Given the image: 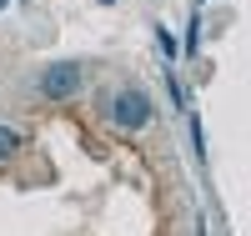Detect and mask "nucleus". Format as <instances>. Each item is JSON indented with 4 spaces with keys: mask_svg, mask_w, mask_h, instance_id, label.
<instances>
[{
    "mask_svg": "<svg viewBox=\"0 0 251 236\" xmlns=\"http://www.w3.org/2000/svg\"><path fill=\"white\" fill-rule=\"evenodd\" d=\"M121 131H146V126L156 121V105H151V96L141 91V85H121V91L111 96V111H106Z\"/></svg>",
    "mask_w": 251,
    "mask_h": 236,
    "instance_id": "f257e3e1",
    "label": "nucleus"
},
{
    "mask_svg": "<svg viewBox=\"0 0 251 236\" xmlns=\"http://www.w3.org/2000/svg\"><path fill=\"white\" fill-rule=\"evenodd\" d=\"M80 80H86V66H80V60H50V66L40 71V96L46 101H71L80 91Z\"/></svg>",
    "mask_w": 251,
    "mask_h": 236,
    "instance_id": "f03ea898",
    "label": "nucleus"
},
{
    "mask_svg": "<svg viewBox=\"0 0 251 236\" xmlns=\"http://www.w3.org/2000/svg\"><path fill=\"white\" fill-rule=\"evenodd\" d=\"M20 146H25V136H20L15 126H0V166L15 161V156H20Z\"/></svg>",
    "mask_w": 251,
    "mask_h": 236,
    "instance_id": "7ed1b4c3",
    "label": "nucleus"
},
{
    "mask_svg": "<svg viewBox=\"0 0 251 236\" xmlns=\"http://www.w3.org/2000/svg\"><path fill=\"white\" fill-rule=\"evenodd\" d=\"M156 46H161V55H166V60H176V51H181V46H176V35L166 30V26H156Z\"/></svg>",
    "mask_w": 251,
    "mask_h": 236,
    "instance_id": "20e7f679",
    "label": "nucleus"
},
{
    "mask_svg": "<svg viewBox=\"0 0 251 236\" xmlns=\"http://www.w3.org/2000/svg\"><path fill=\"white\" fill-rule=\"evenodd\" d=\"M5 5H10V0H0V10H5Z\"/></svg>",
    "mask_w": 251,
    "mask_h": 236,
    "instance_id": "39448f33",
    "label": "nucleus"
}]
</instances>
